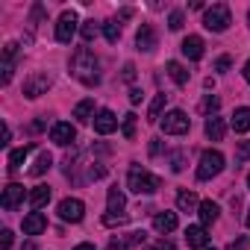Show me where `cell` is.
Here are the masks:
<instances>
[{"label":"cell","instance_id":"cell-4","mask_svg":"<svg viewBox=\"0 0 250 250\" xmlns=\"http://www.w3.org/2000/svg\"><path fill=\"white\" fill-rule=\"evenodd\" d=\"M203 27L212 30V33H224V30L229 27V6H227V3H215L212 9H206Z\"/></svg>","mask_w":250,"mask_h":250},{"label":"cell","instance_id":"cell-9","mask_svg":"<svg viewBox=\"0 0 250 250\" xmlns=\"http://www.w3.org/2000/svg\"><path fill=\"white\" fill-rule=\"evenodd\" d=\"M77 139V130L71 127L68 121H56L53 127H50V142H56V145H62V147H68L71 142Z\"/></svg>","mask_w":250,"mask_h":250},{"label":"cell","instance_id":"cell-29","mask_svg":"<svg viewBox=\"0 0 250 250\" xmlns=\"http://www.w3.org/2000/svg\"><path fill=\"white\" fill-rule=\"evenodd\" d=\"M33 147H18V150H12L9 153V171H18L24 162H27V153H30Z\"/></svg>","mask_w":250,"mask_h":250},{"label":"cell","instance_id":"cell-12","mask_svg":"<svg viewBox=\"0 0 250 250\" xmlns=\"http://www.w3.org/2000/svg\"><path fill=\"white\" fill-rule=\"evenodd\" d=\"M15 53H18V44L9 42V44L3 47V74H0V83H3V85L12 80V71H15Z\"/></svg>","mask_w":250,"mask_h":250},{"label":"cell","instance_id":"cell-5","mask_svg":"<svg viewBox=\"0 0 250 250\" xmlns=\"http://www.w3.org/2000/svg\"><path fill=\"white\" fill-rule=\"evenodd\" d=\"M188 127H191V121H188V115H186L183 109H171V112L162 118L165 136H183V133H188Z\"/></svg>","mask_w":250,"mask_h":250},{"label":"cell","instance_id":"cell-25","mask_svg":"<svg viewBox=\"0 0 250 250\" xmlns=\"http://www.w3.org/2000/svg\"><path fill=\"white\" fill-rule=\"evenodd\" d=\"M165 100H168V94H156V97H153V103H150V109H147V121H150V124L159 121V115H162V109H165Z\"/></svg>","mask_w":250,"mask_h":250},{"label":"cell","instance_id":"cell-40","mask_svg":"<svg viewBox=\"0 0 250 250\" xmlns=\"http://www.w3.org/2000/svg\"><path fill=\"white\" fill-rule=\"evenodd\" d=\"M150 156H159V150H162V145H159V139H150Z\"/></svg>","mask_w":250,"mask_h":250},{"label":"cell","instance_id":"cell-27","mask_svg":"<svg viewBox=\"0 0 250 250\" xmlns=\"http://www.w3.org/2000/svg\"><path fill=\"white\" fill-rule=\"evenodd\" d=\"M218 212H221L218 203H212V200H203V203H200V221H203V224H212V221L218 218Z\"/></svg>","mask_w":250,"mask_h":250},{"label":"cell","instance_id":"cell-32","mask_svg":"<svg viewBox=\"0 0 250 250\" xmlns=\"http://www.w3.org/2000/svg\"><path fill=\"white\" fill-rule=\"evenodd\" d=\"M103 224L106 227H121V224H127V215H124V212H106Z\"/></svg>","mask_w":250,"mask_h":250},{"label":"cell","instance_id":"cell-3","mask_svg":"<svg viewBox=\"0 0 250 250\" xmlns=\"http://www.w3.org/2000/svg\"><path fill=\"white\" fill-rule=\"evenodd\" d=\"M224 171V153L221 150H203L197 165V180H212Z\"/></svg>","mask_w":250,"mask_h":250},{"label":"cell","instance_id":"cell-31","mask_svg":"<svg viewBox=\"0 0 250 250\" xmlns=\"http://www.w3.org/2000/svg\"><path fill=\"white\" fill-rule=\"evenodd\" d=\"M103 36H106L109 44H115V42L121 39V27H118L115 21H106V24H103Z\"/></svg>","mask_w":250,"mask_h":250},{"label":"cell","instance_id":"cell-45","mask_svg":"<svg viewBox=\"0 0 250 250\" xmlns=\"http://www.w3.org/2000/svg\"><path fill=\"white\" fill-rule=\"evenodd\" d=\"M24 250H36V244H33V241H30V244H27V247H24Z\"/></svg>","mask_w":250,"mask_h":250},{"label":"cell","instance_id":"cell-23","mask_svg":"<svg viewBox=\"0 0 250 250\" xmlns=\"http://www.w3.org/2000/svg\"><path fill=\"white\" fill-rule=\"evenodd\" d=\"M50 165H53V156H50L47 150H42V153L36 156V165L30 168V177H42V174H44V171H47Z\"/></svg>","mask_w":250,"mask_h":250},{"label":"cell","instance_id":"cell-47","mask_svg":"<svg viewBox=\"0 0 250 250\" xmlns=\"http://www.w3.org/2000/svg\"><path fill=\"white\" fill-rule=\"evenodd\" d=\"M247 186H250V174H247Z\"/></svg>","mask_w":250,"mask_h":250},{"label":"cell","instance_id":"cell-2","mask_svg":"<svg viewBox=\"0 0 250 250\" xmlns=\"http://www.w3.org/2000/svg\"><path fill=\"white\" fill-rule=\"evenodd\" d=\"M127 186H130V191H136V194H153V191L162 188V180L153 177L150 171H145L142 165H133L130 174H127Z\"/></svg>","mask_w":250,"mask_h":250},{"label":"cell","instance_id":"cell-43","mask_svg":"<svg viewBox=\"0 0 250 250\" xmlns=\"http://www.w3.org/2000/svg\"><path fill=\"white\" fill-rule=\"evenodd\" d=\"M74 250H94V244H88V241H85V244H77Z\"/></svg>","mask_w":250,"mask_h":250},{"label":"cell","instance_id":"cell-7","mask_svg":"<svg viewBox=\"0 0 250 250\" xmlns=\"http://www.w3.org/2000/svg\"><path fill=\"white\" fill-rule=\"evenodd\" d=\"M83 215H85V203H83V200H77V197H65V200L59 203V218H62V221L80 224Z\"/></svg>","mask_w":250,"mask_h":250},{"label":"cell","instance_id":"cell-41","mask_svg":"<svg viewBox=\"0 0 250 250\" xmlns=\"http://www.w3.org/2000/svg\"><path fill=\"white\" fill-rule=\"evenodd\" d=\"M124 80H136V68L127 62V65H124Z\"/></svg>","mask_w":250,"mask_h":250},{"label":"cell","instance_id":"cell-34","mask_svg":"<svg viewBox=\"0 0 250 250\" xmlns=\"http://www.w3.org/2000/svg\"><path fill=\"white\" fill-rule=\"evenodd\" d=\"M133 136H136V115L130 112L124 118V139H133Z\"/></svg>","mask_w":250,"mask_h":250},{"label":"cell","instance_id":"cell-19","mask_svg":"<svg viewBox=\"0 0 250 250\" xmlns=\"http://www.w3.org/2000/svg\"><path fill=\"white\" fill-rule=\"evenodd\" d=\"M224 133H227V124H224V118L212 115V118L206 121V136H209L212 142H221V139H224Z\"/></svg>","mask_w":250,"mask_h":250},{"label":"cell","instance_id":"cell-38","mask_svg":"<svg viewBox=\"0 0 250 250\" xmlns=\"http://www.w3.org/2000/svg\"><path fill=\"white\" fill-rule=\"evenodd\" d=\"M0 247H3V250H9V247H12V232H9V229L0 232Z\"/></svg>","mask_w":250,"mask_h":250},{"label":"cell","instance_id":"cell-33","mask_svg":"<svg viewBox=\"0 0 250 250\" xmlns=\"http://www.w3.org/2000/svg\"><path fill=\"white\" fill-rule=\"evenodd\" d=\"M80 36H83V42L97 39V24H94V21H85V24H83V30H80Z\"/></svg>","mask_w":250,"mask_h":250},{"label":"cell","instance_id":"cell-8","mask_svg":"<svg viewBox=\"0 0 250 250\" xmlns=\"http://www.w3.org/2000/svg\"><path fill=\"white\" fill-rule=\"evenodd\" d=\"M47 88H50V77H47V74H33V77L24 80V94H27L30 100L47 94Z\"/></svg>","mask_w":250,"mask_h":250},{"label":"cell","instance_id":"cell-20","mask_svg":"<svg viewBox=\"0 0 250 250\" xmlns=\"http://www.w3.org/2000/svg\"><path fill=\"white\" fill-rule=\"evenodd\" d=\"M232 130L235 133H247L250 130V109L247 106H241V109L232 112Z\"/></svg>","mask_w":250,"mask_h":250},{"label":"cell","instance_id":"cell-48","mask_svg":"<svg viewBox=\"0 0 250 250\" xmlns=\"http://www.w3.org/2000/svg\"><path fill=\"white\" fill-rule=\"evenodd\" d=\"M247 18H250V15H247Z\"/></svg>","mask_w":250,"mask_h":250},{"label":"cell","instance_id":"cell-39","mask_svg":"<svg viewBox=\"0 0 250 250\" xmlns=\"http://www.w3.org/2000/svg\"><path fill=\"white\" fill-rule=\"evenodd\" d=\"M238 159H250V142H238Z\"/></svg>","mask_w":250,"mask_h":250},{"label":"cell","instance_id":"cell-24","mask_svg":"<svg viewBox=\"0 0 250 250\" xmlns=\"http://www.w3.org/2000/svg\"><path fill=\"white\" fill-rule=\"evenodd\" d=\"M165 68H168V74H171V80H174L177 85H186V83H188V71H186L180 62H168Z\"/></svg>","mask_w":250,"mask_h":250},{"label":"cell","instance_id":"cell-37","mask_svg":"<svg viewBox=\"0 0 250 250\" xmlns=\"http://www.w3.org/2000/svg\"><path fill=\"white\" fill-rule=\"evenodd\" d=\"M215 71H218V74H227V71H229V56H221V59L215 62Z\"/></svg>","mask_w":250,"mask_h":250},{"label":"cell","instance_id":"cell-1","mask_svg":"<svg viewBox=\"0 0 250 250\" xmlns=\"http://www.w3.org/2000/svg\"><path fill=\"white\" fill-rule=\"evenodd\" d=\"M71 74L83 83V85H97L100 83V74H97V59L88 47H77L74 59H71Z\"/></svg>","mask_w":250,"mask_h":250},{"label":"cell","instance_id":"cell-14","mask_svg":"<svg viewBox=\"0 0 250 250\" xmlns=\"http://www.w3.org/2000/svg\"><path fill=\"white\" fill-rule=\"evenodd\" d=\"M153 229L156 232H174L177 229V212H156L153 215Z\"/></svg>","mask_w":250,"mask_h":250},{"label":"cell","instance_id":"cell-6","mask_svg":"<svg viewBox=\"0 0 250 250\" xmlns=\"http://www.w3.org/2000/svg\"><path fill=\"white\" fill-rule=\"evenodd\" d=\"M74 33H77V12L74 9H65L59 15V21H56V42L59 44H68L74 39Z\"/></svg>","mask_w":250,"mask_h":250},{"label":"cell","instance_id":"cell-42","mask_svg":"<svg viewBox=\"0 0 250 250\" xmlns=\"http://www.w3.org/2000/svg\"><path fill=\"white\" fill-rule=\"evenodd\" d=\"M142 97H145L142 88H133V91H130V103H142Z\"/></svg>","mask_w":250,"mask_h":250},{"label":"cell","instance_id":"cell-35","mask_svg":"<svg viewBox=\"0 0 250 250\" xmlns=\"http://www.w3.org/2000/svg\"><path fill=\"white\" fill-rule=\"evenodd\" d=\"M183 168H186V153L183 150L171 153V171H183Z\"/></svg>","mask_w":250,"mask_h":250},{"label":"cell","instance_id":"cell-17","mask_svg":"<svg viewBox=\"0 0 250 250\" xmlns=\"http://www.w3.org/2000/svg\"><path fill=\"white\" fill-rule=\"evenodd\" d=\"M180 50L194 62V59L203 56V39H200V36H188V39H183V47H180Z\"/></svg>","mask_w":250,"mask_h":250},{"label":"cell","instance_id":"cell-26","mask_svg":"<svg viewBox=\"0 0 250 250\" xmlns=\"http://www.w3.org/2000/svg\"><path fill=\"white\" fill-rule=\"evenodd\" d=\"M177 206H180V212H194L197 194H194V191H180V194H177Z\"/></svg>","mask_w":250,"mask_h":250},{"label":"cell","instance_id":"cell-36","mask_svg":"<svg viewBox=\"0 0 250 250\" xmlns=\"http://www.w3.org/2000/svg\"><path fill=\"white\" fill-rule=\"evenodd\" d=\"M168 27H171V30H183V12H171Z\"/></svg>","mask_w":250,"mask_h":250},{"label":"cell","instance_id":"cell-11","mask_svg":"<svg viewBox=\"0 0 250 250\" xmlns=\"http://www.w3.org/2000/svg\"><path fill=\"white\" fill-rule=\"evenodd\" d=\"M3 209L6 212H12V209H18V203H24V186H18V183H9L6 188H3Z\"/></svg>","mask_w":250,"mask_h":250},{"label":"cell","instance_id":"cell-46","mask_svg":"<svg viewBox=\"0 0 250 250\" xmlns=\"http://www.w3.org/2000/svg\"><path fill=\"white\" fill-rule=\"evenodd\" d=\"M247 227H250V212H247Z\"/></svg>","mask_w":250,"mask_h":250},{"label":"cell","instance_id":"cell-10","mask_svg":"<svg viewBox=\"0 0 250 250\" xmlns=\"http://www.w3.org/2000/svg\"><path fill=\"white\" fill-rule=\"evenodd\" d=\"M115 130H118V118H115L109 109H100V112L94 115V133L109 136V133H115Z\"/></svg>","mask_w":250,"mask_h":250},{"label":"cell","instance_id":"cell-13","mask_svg":"<svg viewBox=\"0 0 250 250\" xmlns=\"http://www.w3.org/2000/svg\"><path fill=\"white\" fill-rule=\"evenodd\" d=\"M47 229V218L42 215V212H30L27 218H24V235H39V232H44Z\"/></svg>","mask_w":250,"mask_h":250},{"label":"cell","instance_id":"cell-22","mask_svg":"<svg viewBox=\"0 0 250 250\" xmlns=\"http://www.w3.org/2000/svg\"><path fill=\"white\" fill-rule=\"evenodd\" d=\"M91 112H94V100H91V97H85V100H80V103L74 106V118H77L80 124H85V121L91 118Z\"/></svg>","mask_w":250,"mask_h":250},{"label":"cell","instance_id":"cell-28","mask_svg":"<svg viewBox=\"0 0 250 250\" xmlns=\"http://www.w3.org/2000/svg\"><path fill=\"white\" fill-rule=\"evenodd\" d=\"M106 203H109V212H124V194L118 191V188H109V194H106Z\"/></svg>","mask_w":250,"mask_h":250},{"label":"cell","instance_id":"cell-16","mask_svg":"<svg viewBox=\"0 0 250 250\" xmlns=\"http://www.w3.org/2000/svg\"><path fill=\"white\" fill-rule=\"evenodd\" d=\"M186 244H188V247H200V250H206V244H209L206 229H203V227H186Z\"/></svg>","mask_w":250,"mask_h":250},{"label":"cell","instance_id":"cell-44","mask_svg":"<svg viewBox=\"0 0 250 250\" xmlns=\"http://www.w3.org/2000/svg\"><path fill=\"white\" fill-rule=\"evenodd\" d=\"M244 80L250 83V59H247V65H244Z\"/></svg>","mask_w":250,"mask_h":250},{"label":"cell","instance_id":"cell-15","mask_svg":"<svg viewBox=\"0 0 250 250\" xmlns=\"http://www.w3.org/2000/svg\"><path fill=\"white\" fill-rule=\"evenodd\" d=\"M136 44H139V50H153V47H156V33H153L150 24H142V27H139Z\"/></svg>","mask_w":250,"mask_h":250},{"label":"cell","instance_id":"cell-21","mask_svg":"<svg viewBox=\"0 0 250 250\" xmlns=\"http://www.w3.org/2000/svg\"><path fill=\"white\" fill-rule=\"evenodd\" d=\"M27 200H30V206H33V209H42V206L50 200V186H36V188L30 191V197H27Z\"/></svg>","mask_w":250,"mask_h":250},{"label":"cell","instance_id":"cell-30","mask_svg":"<svg viewBox=\"0 0 250 250\" xmlns=\"http://www.w3.org/2000/svg\"><path fill=\"white\" fill-rule=\"evenodd\" d=\"M218 106H221V97H218V94H206V97H203V103H200V109H203L209 118L218 112Z\"/></svg>","mask_w":250,"mask_h":250},{"label":"cell","instance_id":"cell-18","mask_svg":"<svg viewBox=\"0 0 250 250\" xmlns=\"http://www.w3.org/2000/svg\"><path fill=\"white\" fill-rule=\"evenodd\" d=\"M133 244H145V232H130V235H121V238H112V250H130Z\"/></svg>","mask_w":250,"mask_h":250}]
</instances>
